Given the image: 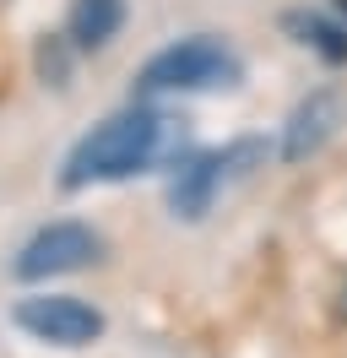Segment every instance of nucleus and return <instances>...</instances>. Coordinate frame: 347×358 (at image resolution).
<instances>
[{"label": "nucleus", "instance_id": "39448f33", "mask_svg": "<svg viewBox=\"0 0 347 358\" xmlns=\"http://www.w3.org/2000/svg\"><path fill=\"white\" fill-rule=\"evenodd\" d=\"M104 255V239L92 234L87 223H43L27 245L17 250V261H11V271H17L22 282H43V277H65V271H82L92 266Z\"/></svg>", "mask_w": 347, "mask_h": 358}, {"label": "nucleus", "instance_id": "7ed1b4c3", "mask_svg": "<svg viewBox=\"0 0 347 358\" xmlns=\"http://www.w3.org/2000/svg\"><path fill=\"white\" fill-rule=\"evenodd\" d=\"M260 157H266V147H260V141H228V147H217V152L190 157V163L174 174V185H169L174 217H190V223H195V217H206V206L217 201V190H222L234 174L255 169Z\"/></svg>", "mask_w": 347, "mask_h": 358}, {"label": "nucleus", "instance_id": "0eeeda50", "mask_svg": "<svg viewBox=\"0 0 347 358\" xmlns=\"http://www.w3.org/2000/svg\"><path fill=\"white\" fill-rule=\"evenodd\" d=\"M120 27H125V0H71L65 33L76 49H104Z\"/></svg>", "mask_w": 347, "mask_h": 358}, {"label": "nucleus", "instance_id": "423d86ee", "mask_svg": "<svg viewBox=\"0 0 347 358\" xmlns=\"http://www.w3.org/2000/svg\"><path fill=\"white\" fill-rule=\"evenodd\" d=\"M342 120V98L337 92H309L299 109L288 114V131H282V163H304L309 152H320L325 136L337 131Z\"/></svg>", "mask_w": 347, "mask_h": 358}, {"label": "nucleus", "instance_id": "1a4fd4ad", "mask_svg": "<svg viewBox=\"0 0 347 358\" xmlns=\"http://www.w3.org/2000/svg\"><path fill=\"white\" fill-rule=\"evenodd\" d=\"M337 315L347 320V282H342V293H337Z\"/></svg>", "mask_w": 347, "mask_h": 358}, {"label": "nucleus", "instance_id": "f03ea898", "mask_svg": "<svg viewBox=\"0 0 347 358\" xmlns=\"http://www.w3.org/2000/svg\"><path fill=\"white\" fill-rule=\"evenodd\" d=\"M239 71L244 66H239V55L228 44L195 33V38H179V44L157 49L141 66L136 87L141 92H212V87H234Z\"/></svg>", "mask_w": 347, "mask_h": 358}, {"label": "nucleus", "instance_id": "20e7f679", "mask_svg": "<svg viewBox=\"0 0 347 358\" xmlns=\"http://www.w3.org/2000/svg\"><path fill=\"white\" fill-rule=\"evenodd\" d=\"M11 320L33 342H49V348H87L104 336V310H92L76 293H33L11 310Z\"/></svg>", "mask_w": 347, "mask_h": 358}, {"label": "nucleus", "instance_id": "6e6552de", "mask_svg": "<svg viewBox=\"0 0 347 358\" xmlns=\"http://www.w3.org/2000/svg\"><path fill=\"white\" fill-rule=\"evenodd\" d=\"M288 27H293V33H304L299 44H309L320 60H331V66H342V60H347V27H342V22L299 11V17H288Z\"/></svg>", "mask_w": 347, "mask_h": 358}, {"label": "nucleus", "instance_id": "f257e3e1", "mask_svg": "<svg viewBox=\"0 0 347 358\" xmlns=\"http://www.w3.org/2000/svg\"><path fill=\"white\" fill-rule=\"evenodd\" d=\"M179 125L157 109H120L108 114L104 125L92 131L65 152L60 185L65 190H87V185H108V179H130V174H147L157 169L163 157L179 152Z\"/></svg>", "mask_w": 347, "mask_h": 358}]
</instances>
